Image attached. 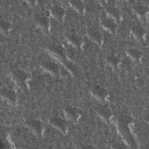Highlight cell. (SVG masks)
I'll return each mask as SVG.
<instances>
[{"label":"cell","mask_w":149,"mask_h":149,"mask_svg":"<svg viewBox=\"0 0 149 149\" xmlns=\"http://www.w3.org/2000/svg\"><path fill=\"white\" fill-rule=\"evenodd\" d=\"M49 122L50 125H51L53 127L57 129L62 133L64 134L66 133L68 130V125L65 120H64L63 119L55 117L51 118Z\"/></svg>","instance_id":"6da1fadb"},{"label":"cell","mask_w":149,"mask_h":149,"mask_svg":"<svg viewBox=\"0 0 149 149\" xmlns=\"http://www.w3.org/2000/svg\"><path fill=\"white\" fill-rule=\"evenodd\" d=\"M26 125L36 134H42L43 126L42 123L40 121L35 119H29L26 121Z\"/></svg>","instance_id":"7a4b0ae2"},{"label":"cell","mask_w":149,"mask_h":149,"mask_svg":"<svg viewBox=\"0 0 149 149\" xmlns=\"http://www.w3.org/2000/svg\"><path fill=\"white\" fill-rule=\"evenodd\" d=\"M1 97L3 99L6 100L9 103L14 105L17 100V97L15 92L12 90L3 89L1 93Z\"/></svg>","instance_id":"3957f363"},{"label":"cell","mask_w":149,"mask_h":149,"mask_svg":"<svg viewBox=\"0 0 149 149\" xmlns=\"http://www.w3.org/2000/svg\"><path fill=\"white\" fill-rule=\"evenodd\" d=\"M12 75L14 81L19 85L23 84L29 77L28 74L22 70L14 71Z\"/></svg>","instance_id":"277c9868"},{"label":"cell","mask_w":149,"mask_h":149,"mask_svg":"<svg viewBox=\"0 0 149 149\" xmlns=\"http://www.w3.org/2000/svg\"><path fill=\"white\" fill-rule=\"evenodd\" d=\"M101 25L104 29L111 33H114L116 30L117 26L116 24L115 21L108 17L102 19L101 22Z\"/></svg>","instance_id":"5b68a950"},{"label":"cell","mask_w":149,"mask_h":149,"mask_svg":"<svg viewBox=\"0 0 149 149\" xmlns=\"http://www.w3.org/2000/svg\"><path fill=\"white\" fill-rule=\"evenodd\" d=\"M51 15L56 20L61 21L64 17L65 14V10L63 8L60 6H54L51 9Z\"/></svg>","instance_id":"8992f818"},{"label":"cell","mask_w":149,"mask_h":149,"mask_svg":"<svg viewBox=\"0 0 149 149\" xmlns=\"http://www.w3.org/2000/svg\"><path fill=\"white\" fill-rule=\"evenodd\" d=\"M87 34L89 38L97 44H101L102 41V36L100 33L94 29H90L87 31Z\"/></svg>","instance_id":"52a82bcc"},{"label":"cell","mask_w":149,"mask_h":149,"mask_svg":"<svg viewBox=\"0 0 149 149\" xmlns=\"http://www.w3.org/2000/svg\"><path fill=\"white\" fill-rule=\"evenodd\" d=\"M41 68L45 71L52 73L56 74L58 72V67L56 64L49 61H45L41 63Z\"/></svg>","instance_id":"ba28073f"},{"label":"cell","mask_w":149,"mask_h":149,"mask_svg":"<svg viewBox=\"0 0 149 149\" xmlns=\"http://www.w3.org/2000/svg\"><path fill=\"white\" fill-rule=\"evenodd\" d=\"M92 94L95 98L100 101H104L108 96L107 91L104 88L98 86L94 88Z\"/></svg>","instance_id":"9c48e42d"},{"label":"cell","mask_w":149,"mask_h":149,"mask_svg":"<svg viewBox=\"0 0 149 149\" xmlns=\"http://www.w3.org/2000/svg\"><path fill=\"white\" fill-rule=\"evenodd\" d=\"M107 15L108 17L113 20L114 21H117L119 20L120 17V14L119 9L113 6H109L106 9Z\"/></svg>","instance_id":"30bf717a"},{"label":"cell","mask_w":149,"mask_h":149,"mask_svg":"<svg viewBox=\"0 0 149 149\" xmlns=\"http://www.w3.org/2000/svg\"><path fill=\"white\" fill-rule=\"evenodd\" d=\"M97 113L102 119L105 120H108L112 116L111 111L105 107H101L98 108L97 109Z\"/></svg>","instance_id":"8fae6325"},{"label":"cell","mask_w":149,"mask_h":149,"mask_svg":"<svg viewBox=\"0 0 149 149\" xmlns=\"http://www.w3.org/2000/svg\"><path fill=\"white\" fill-rule=\"evenodd\" d=\"M132 32L134 37L138 40H142L144 39L145 36V30L141 26H136L132 27Z\"/></svg>","instance_id":"7c38bea8"},{"label":"cell","mask_w":149,"mask_h":149,"mask_svg":"<svg viewBox=\"0 0 149 149\" xmlns=\"http://www.w3.org/2000/svg\"><path fill=\"white\" fill-rule=\"evenodd\" d=\"M67 40L72 45H73L76 48H79L81 45V44H82L81 39L75 34H70L68 35Z\"/></svg>","instance_id":"4fadbf2b"},{"label":"cell","mask_w":149,"mask_h":149,"mask_svg":"<svg viewBox=\"0 0 149 149\" xmlns=\"http://www.w3.org/2000/svg\"><path fill=\"white\" fill-rule=\"evenodd\" d=\"M65 114L68 119L73 122H76L79 116L77 112L72 108H66L65 109Z\"/></svg>","instance_id":"5bb4252c"},{"label":"cell","mask_w":149,"mask_h":149,"mask_svg":"<svg viewBox=\"0 0 149 149\" xmlns=\"http://www.w3.org/2000/svg\"><path fill=\"white\" fill-rule=\"evenodd\" d=\"M69 3L72 6V7L79 13H82L84 10V4L81 1H69Z\"/></svg>","instance_id":"9a60e30c"},{"label":"cell","mask_w":149,"mask_h":149,"mask_svg":"<svg viewBox=\"0 0 149 149\" xmlns=\"http://www.w3.org/2000/svg\"><path fill=\"white\" fill-rule=\"evenodd\" d=\"M127 55L133 60H139L142 56V52L137 48H130L127 51Z\"/></svg>","instance_id":"2e32d148"},{"label":"cell","mask_w":149,"mask_h":149,"mask_svg":"<svg viewBox=\"0 0 149 149\" xmlns=\"http://www.w3.org/2000/svg\"><path fill=\"white\" fill-rule=\"evenodd\" d=\"M36 24L42 29H46L48 27L49 21L45 16H39L36 19Z\"/></svg>","instance_id":"e0dca14e"},{"label":"cell","mask_w":149,"mask_h":149,"mask_svg":"<svg viewBox=\"0 0 149 149\" xmlns=\"http://www.w3.org/2000/svg\"><path fill=\"white\" fill-rule=\"evenodd\" d=\"M49 51L54 54L61 58H64L65 56V53L63 49L58 45H51L49 47Z\"/></svg>","instance_id":"ac0fdd59"},{"label":"cell","mask_w":149,"mask_h":149,"mask_svg":"<svg viewBox=\"0 0 149 149\" xmlns=\"http://www.w3.org/2000/svg\"><path fill=\"white\" fill-rule=\"evenodd\" d=\"M107 62L112 67H116L119 63L120 60L115 55H111L107 57Z\"/></svg>","instance_id":"d6986e66"},{"label":"cell","mask_w":149,"mask_h":149,"mask_svg":"<svg viewBox=\"0 0 149 149\" xmlns=\"http://www.w3.org/2000/svg\"><path fill=\"white\" fill-rule=\"evenodd\" d=\"M134 10L137 15L140 16H144L147 12V8L145 6L143 5L135 6L134 7Z\"/></svg>","instance_id":"ffe728a7"},{"label":"cell","mask_w":149,"mask_h":149,"mask_svg":"<svg viewBox=\"0 0 149 149\" xmlns=\"http://www.w3.org/2000/svg\"><path fill=\"white\" fill-rule=\"evenodd\" d=\"M11 28L10 23L5 20L1 21V30L4 33H7L9 32Z\"/></svg>","instance_id":"44dd1931"},{"label":"cell","mask_w":149,"mask_h":149,"mask_svg":"<svg viewBox=\"0 0 149 149\" xmlns=\"http://www.w3.org/2000/svg\"><path fill=\"white\" fill-rule=\"evenodd\" d=\"M65 55L71 61H74L75 59V52L72 48H68L66 49Z\"/></svg>","instance_id":"7402d4cb"}]
</instances>
